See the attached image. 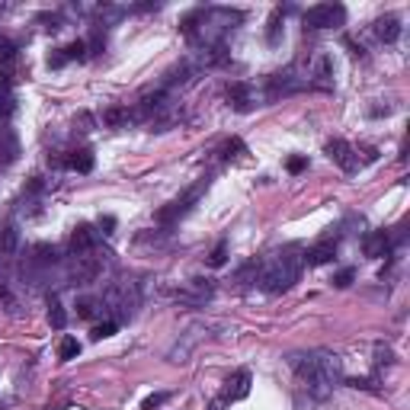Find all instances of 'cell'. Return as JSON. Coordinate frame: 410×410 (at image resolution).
Returning <instances> with one entry per match:
<instances>
[{"instance_id":"6da1fadb","label":"cell","mask_w":410,"mask_h":410,"mask_svg":"<svg viewBox=\"0 0 410 410\" xmlns=\"http://www.w3.org/2000/svg\"><path fill=\"white\" fill-rule=\"evenodd\" d=\"M292 365H295V375L302 381L308 394H314L317 400H324L330 394L343 378V362L337 352L330 350H317V352H308V356H292Z\"/></svg>"},{"instance_id":"7a4b0ae2","label":"cell","mask_w":410,"mask_h":410,"mask_svg":"<svg viewBox=\"0 0 410 410\" xmlns=\"http://www.w3.org/2000/svg\"><path fill=\"white\" fill-rule=\"evenodd\" d=\"M302 266H304L302 250H298V247H285V250H279V254H273L269 260L260 263L254 282H260V289H266L269 295L289 292V289L298 282Z\"/></svg>"},{"instance_id":"3957f363","label":"cell","mask_w":410,"mask_h":410,"mask_svg":"<svg viewBox=\"0 0 410 410\" xmlns=\"http://www.w3.org/2000/svg\"><path fill=\"white\" fill-rule=\"evenodd\" d=\"M205 189H208V180H205V176H202V180H195V183L189 186L183 195H176L173 202H167L164 208L157 212V221H160V225H173V221H180V218H183L186 212H189V208L202 199Z\"/></svg>"},{"instance_id":"277c9868","label":"cell","mask_w":410,"mask_h":410,"mask_svg":"<svg viewBox=\"0 0 410 410\" xmlns=\"http://www.w3.org/2000/svg\"><path fill=\"white\" fill-rule=\"evenodd\" d=\"M346 23V7L343 3H317L304 13V29H337Z\"/></svg>"},{"instance_id":"5b68a950","label":"cell","mask_w":410,"mask_h":410,"mask_svg":"<svg viewBox=\"0 0 410 410\" xmlns=\"http://www.w3.org/2000/svg\"><path fill=\"white\" fill-rule=\"evenodd\" d=\"M99 273H103V256H97V250H93V254H84V256H74L71 282L74 285H90Z\"/></svg>"},{"instance_id":"8992f818","label":"cell","mask_w":410,"mask_h":410,"mask_svg":"<svg viewBox=\"0 0 410 410\" xmlns=\"http://www.w3.org/2000/svg\"><path fill=\"white\" fill-rule=\"evenodd\" d=\"M327 157L340 167L343 173H356V170H359V154H356L352 145H346L343 138H330V141H327Z\"/></svg>"},{"instance_id":"52a82bcc","label":"cell","mask_w":410,"mask_h":410,"mask_svg":"<svg viewBox=\"0 0 410 410\" xmlns=\"http://www.w3.org/2000/svg\"><path fill=\"white\" fill-rule=\"evenodd\" d=\"M68 247H71V254H74V256L93 254V250H97V231H93L90 225H77L74 231H71Z\"/></svg>"},{"instance_id":"ba28073f","label":"cell","mask_w":410,"mask_h":410,"mask_svg":"<svg viewBox=\"0 0 410 410\" xmlns=\"http://www.w3.org/2000/svg\"><path fill=\"white\" fill-rule=\"evenodd\" d=\"M250 372L247 369H241V372H234L231 378L225 381V394H221V400H244L247 394H250Z\"/></svg>"},{"instance_id":"9c48e42d","label":"cell","mask_w":410,"mask_h":410,"mask_svg":"<svg viewBox=\"0 0 410 410\" xmlns=\"http://www.w3.org/2000/svg\"><path fill=\"white\" fill-rule=\"evenodd\" d=\"M388 250H391V234L388 231H372V234H365V241H362V254L372 256V260L385 256Z\"/></svg>"},{"instance_id":"30bf717a","label":"cell","mask_w":410,"mask_h":410,"mask_svg":"<svg viewBox=\"0 0 410 410\" xmlns=\"http://www.w3.org/2000/svg\"><path fill=\"white\" fill-rule=\"evenodd\" d=\"M212 295H215V289H212L208 279H189L186 292H176V298H183V302H208Z\"/></svg>"},{"instance_id":"8fae6325","label":"cell","mask_w":410,"mask_h":410,"mask_svg":"<svg viewBox=\"0 0 410 410\" xmlns=\"http://www.w3.org/2000/svg\"><path fill=\"white\" fill-rule=\"evenodd\" d=\"M20 157V138L13 128H0V164L7 167Z\"/></svg>"},{"instance_id":"7c38bea8","label":"cell","mask_w":410,"mask_h":410,"mask_svg":"<svg viewBox=\"0 0 410 410\" xmlns=\"http://www.w3.org/2000/svg\"><path fill=\"white\" fill-rule=\"evenodd\" d=\"M333 256H337V244H333V241H321V244L308 247L304 263L308 266H324V263H333Z\"/></svg>"},{"instance_id":"4fadbf2b","label":"cell","mask_w":410,"mask_h":410,"mask_svg":"<svg viewBox=\"0 0 410 410\" xmlns=\"http://www.w3.org/2000/svg\"><path fill=\"white\" fill-rule=\"evenodd\" d=\"M298 87H302V84H298L292 74H273L269 84H266V97L279 99V97H285V93H292V90H298Z\"/></svg>"},{"instance_id":"5bb4252c","label":"cell","mask_w":410,"mask_h":410,"mask_svg":"<svg viewBox=\"0 0 410 410\" xmlns=\"http://www.w3.org/2000/svg\"><path fill=\"white\" fill-rule=\"evenodd\" d=\"M228 103H231L237 112H247V109L254 106V90L237 80V84H231V87H228Z\"/></svg>"},{"instance_id":"9a60e30c","label":"cell","mask_w":410,"mask_h":410,"mask_svg":"<svg viewBox=\"0 0 410 410\" xmlns=\"http://www.w3.org/2000/svg\"><path fill=\"white\" fill-rule=\"evenodd\" d=\"M20 250V228L13 221H3L0 225V256H13Z\"/></svg>"},{"instance_id":"2e32d148","label":"cell","mask_w":410,"mask_h":410,"mask_svg":"<svg viewBox=\"0 0 410 410\" xmlns=\"http://www.w3.org/2000/svg\"><path fill=\"white\" fill-rule=\"evenodd\" d=\"M61 164L68 167V170H77V173H90L93 170V151L90 147H80V151H71Z\"/></svg>"},{"instance_id":"e0dca14e","label":"cell","mask_w":410,"mask_h":410,"mask_svg":"<svg viewBox=\"0 0 410 410\" xmlns=\"http://www.w3.org/2000/svg\"><path fill=\"white\" fill-rule=\"evenodd\" d=\"M16 109V97H13L10 77H0V122H7Z\"/></svg>"},{"instance_id":"ac0fdd59","label":"cell","mask_w":410,"mask_h":410,"mask_svg":"<svg viewBox=\"0 0 410 410\" xmlns=\"http://www.w3.org/2000/svg\"><path fill=\"white\" fill-rule=\"evenodd\" d=\"M375 32H378V39L381 42H398L400 39V20L398 16H381L378 23H375Z\"/></svg>"},{"instance_id":"d6986e66","label":"cell","mask_w":410,"mask_h":410,"mask_svg":"<svg viewBox=\"0 0 410 410\" xmlns=\"http://www.w3.org/2000/svg\"><path fill=\"white\" fill-rule=\"evenodd\" d=\"M32 260H36L39 266L58 263V247H51V244H36V247H32Z\"/></svg>"},{"instance_id":"ffe728a7","label":"cell","mask_w":410,"mask_h":410,"mask_svg":"<svg viewBox=\"0 0 410 410\" xmlns=\"http://www.w3.org/2000/svg\"><path fill=\"white\" fill-rule=\"evenodd\" d=\"M49 321L55 330H64V324H68V314H64V308H61L58 298H51L49 302Z\"/></svg>"},{"instance_id":"44dd1931","label":"cell","mask_w":410,"mask_h":410,"mask_svg":"<svg viewBox=\"0 0 410 410\" xmlns=\"http://www.w3.org/2000/svg\"><path fill=\"white\" fill-rule=\"evenodd\" d=\"M103 122H106V125H112V128H119V125H125V122H132V116H128V109L112 106V109H106V112H103Z\"/></svg>"},{"instance_id":"7402d4cb","label":"cell","mask_w":410,"mask_h":410,"mask_svg":"<svg viewBox=\"0 0 410 410\" xmlns=\"http://www.w3.org/2000/svg\"><path fill=\"white\" fill-rule=\"evenodd\" d=\"M97 311H99V302H97V298H77V317L90 321V317H97Z\"/></svg>"},{"instance_id":"603a6c76","label":"cell","mask_w":410,"mask_h":410,"mask_svg":"<svg viewBox=\"0 0 410 410\" xmlns=\"http://www.w3.org/2000/svg\"><path fill=\"white\" fill-rule=\"evenodd\" d=\"M279 36H282V10H276L273 16H269V29H266V39H269V45H276V42H279Z\"/></svg>"},{"instance_id":"cb8c5ba5","label":"cell","mask_w":410,"mask_h":410,"mask_svg":"<svg viewBox=\"0 0 410 410\" xmlns=\"http://www.w3.org/2000/svg\"><path fill=\"white\" fill-rule=\"evenodd\" d=\"M80 352V343L74 340V337H64V340H61V346H58V359H74V356H77Z\"/></svg>"},{"instance_id":"d4e9b609","label":"cell","mask_w":410,"mask_h":410,"mask_svg":"<svg viewBox=\"0 0 410 410\" xmlns=\"http://www.w3.org/2000/svg\"><path fill=\"white\" fill-rule=\"evenodd\" d=\"M61 55H64V61H71V58H87V42H84V39L71 42L68 49H61Z\"/></svg>"},{"instance_id":"484cf974","label":"cell","mask_w":410,"mask_h":410,"mask_svg":"<svg viewBox=\"0 0 410 410\" xmlns=\"http://www.w3.org/2000/svg\"><path fill=\"white\" fill-rule=\"evenodd\" d=\"M225 263H228V244L221 241V244L212 250V256H208V266H215L218 269V266H225Z\"/></svg>"},{"instance_id":"4316f807","label":"cell","mask_w":410,"mask_h":410,"mask_svg":"<svg viewBox=\"0 0 410 410\" xmlns=\"http://www.w3.org/2000/svg\"><path fill=\"white\" fill-rule=\"evenodd\" d=\"M352 279H356V269H340V273L333 276V285H337V289H350Z\"/></svg>"},{"instance_id":"83f0119b","label":"cell","mask_w":410,"mask_h":410,"mask_svg":"<svg viewBox=\"0 0 410 410\" xmlns=\"http://www.w3.org/2000/svg\"><path fill=\"white\" fill-rule=\"evenodd\" d=\"M112 333H116V321H106V324H99V327H93V340H106Z\"/></svg>"},{"instance_id":"f1b7e54d","label":"cell","mask_w":410,"mask_h":410,"mask_svg":"<svg viewBox=\"0 0 410 410\" xmlns=\"http://www.w3.org/2000/svg\"><path fill=\"white\" fill-rule=\"evenodd\" d=\"M16 58V45L7 39H0V61H13Z\"/></svg>"},{"instance_id":"f546056e","label":"cell","mask_w":410,"mask_h":410,"mask_svg":"<svg viewBox=\"0 0 410 410\" xmlns=\"http://www.w3.org/2000/svg\"><path fill=\"white\" fill-rule=\"evenodd\" d=\"M308 167V157H289V173H302Z\"/></svg>"},{"instance_id":"4dcf8cb0","label":"cell","mask_w":410,"mask_h":410,"mask_svg":"<svg viewBox=\"0 0 410 410\" xmlns=\"http://www.w3.org/2000/svg\"><path fill=\"white\" fill-rule=\"evenodd\" d=\"M99 228H103V234H112V228H116V218H112V215L99 218Z\"/></svg>"},{"instance_id":"1f68e13d","label":"cell","mask_w":410,"mask_h":410,"mask_svg":"<svg viewBox=\"0 0 410 410\" xmlns=\"http://www.w3.org/2000/svg\"><path fill=\"white\" fill-rule=\"evenodd\" d=\"M64 64H68V61H64V55H61V51L49 58V68H64Z\"/></svg>"},{"instance_id":"d6a6232c","label":"cell","mask_w":410,"mask_h":410,"mask_svg":"<svg viewBox=\"0 0 410 410\" xmlns=\"http://www.w3.org/2000/svg\"><path fill=\"white\" fill-rule=\"evenodd\" d=\"M160 400H164V394H154V398H147V400H145V410H154Z\"/></svg>"},{"instance_id":"836d02e7","label":"cell","mask_w":410,"mask_h":410,"mask_svg":"<svg viewBox=\"0 0 410 410\" xmlns=\"http://www.w3.org/2000/svg\"><path fill=\"white\" fill-rule=\"evenodd\" d=\"M225 404H228V400H212V407H208V410H221Z\"/></svg>"},{"instance_id":"e575fe53","label":"cell","mask_w":410,"mask_h":410,"mask_svg":"<svg viewBox=\"0 0 410 410\" xmlns=\"http://www.w3.org/2000/svg\"><path fill=\"white\" fill-rule=\"evenodd\" d=\"M0 298H10V295H7V289H3V285H0Z\"/></svg>"}]
</instances>
